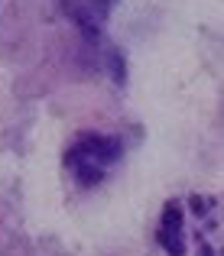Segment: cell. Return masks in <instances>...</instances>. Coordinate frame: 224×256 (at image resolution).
Wrapping results in <instances>:
<instances>
[{
  "label": "cell",
  "mask_w": 224,
  "mask_h": 256,
  "mask_svg": "<svg viewBox=\"0 0 224 256\" xmlns=\"http://www.w3.org/2000/svg\"><path fill=\"white\" fill-rule=\"evenodd\" d=\"M124 152V143L117 136H101V133H81V140L69 150L65 162L75 172L81 185H98L107 175V166H114Z\"/></svg>",
  "instance_id": "obj_1"
},
{
  "label": "cell",
  "mask_w": 224,
  "mask_h": 256,
  "mask_svg": "<svg viewBox=\"0 0 224 256\" xmlns=\"http://www.w3.org/2000/svg\"><path fill=\"white\" fill-rule=\"evenodd\" d=\"M182 204L179 201H169L162 208V220L159 230H156V244L166 250V256H182L185 253V234H182Z\"/></svg>",
  "instance_id": "obj_2"
},
{
  "label": "cell",
  "mask_w": 224,
  "mask_h": 256,
  "mask_svg": "<svg viewBox=\"0 0 224 256\" xmlns=\"http://www.w3.org/2000/svg\"><path fill=\"white\" fill-rule=\"evenodd\" d=\"M75 26L81 30V36L88 42H98L101 39V30H104V6L94 4V0H78L75 6H69Z\"/></svg>",
  "instance_id": "obj_3"
},
{
  "label": "cell",
  "mask_w": 224,
  "mask_h": 256,
  "mask_svg": "<svg viewBox=\"0 0 224 256\" xmlns=\"http://www.w3.org/2000/svg\"><path fill=\"white\" fill-rule=\"evenodd\" d=\"M107 65H111V75L117 84H127V65H124V56H120L117 49H111V56H107Z\"/></svg>",
  "instance_id": "obj_4"
},
{
  "label": "cell",
  "mask_w": 224,
  "mask_h": 256,
  "mask_svg": "<svg viewBox=\"0 0 224 256\" xmlns=\"http://www.w3.org/2000/svg\"><path fill=\"white\" fill-rule=\"evenodd\" d=\"M198 256H214V253H211V246H205V244H201V250H198Z\"/></svg>",
  "instance_id": "obj_5"
},
{
  "label": "cell",
  "mask_w": 224,
  "mask_h": 256,
  "mask_svg": "<svg viewBox=\"0 0 224 256\" xmlns=\"http://www.w3.org/2000/svg\"><path fill=\"white\" fill-rule=\"evenodd\" d=\"M101 4H111V0H101Z\"/></svg>",
  "instance_id": "obj_6"
}]
</instances>
